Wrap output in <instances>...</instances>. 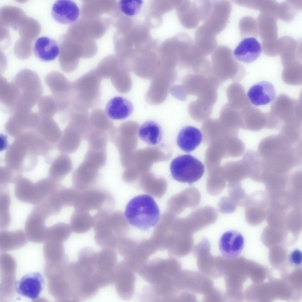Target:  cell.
I'll use <instances>...</instances> for the list:
<instances>
[{"instance_id":"1","label":"cell","mask_w":302,"mask_h":302,"mask_svg":"<svg viewBox=\"0 0 302 302\" xmlns=\"http://www.w3.org/2000/svg\"><path fill=\"white\" fill-rule=\"evenodd\" d=\"M124 214L130 224L143 230L154 227L160 217L157 204L153 198L147 194L132 198L126 206Z\"/></svg>"},{"instance_id":"2","label":"cell","mask_w":302,"mask_h":302,"mask_svg":"<svg viewBox=\"0 0 302 302\" xmlns=\"http://www.w3.org/2000/svg\"><path fill=\"white\" fill-rule=\"evenodd\" d=\"M12 82L17 86L19 93L14 111H31L43 92L39 76L30 70L23 69L16 75Z\"/></svg>"},{"instance_id":"3","label":"cell","mask_w":302,"mask_h":302,"mask_svg":"<svg viewBox=\"0 0 302 302\" xmlns=\"http://www.w3.org/2000/svg\"><path fill=\"white\" fill-rule=\"evenodd\" d=\"M60 184L48 177L34 183L22 177L14 183V194L20 202L35 206L43 201Z\"/></svg>"},{"instance_id":"4","label":"cell","mask_w":302,"mask_h":302,"mask_svg":"<svg viewBox=\"0 0 302 302\" xmlns=\"http://www.w3.org/2000/svg\"><path fill=\"white\" fill-rule=\"evenodd\" d=\"M102 79L96 69L78 78L72 83L74 98L88 109L94 108L100 102Z\"/></svg>"},{"instance_id":"5","label":"cell","mask_w":302,"mask_h":302,"mask_svg":"<svg viewBox=\"0 0 302 302\" xmlns=\"http://www.w3.org/2000/svg\"><path fill=\"white\" fill-rule=\"evenodd\" d=\"M181 267L180 262L174 257H156L149 260L137 273L145 281L152 285L165 277L174 276L180 271Z\"/></svg>"},{"instance_id":"6","label":"cell","mask_w":302,"mask_h":302,"mask_svg":"<svg viewBox=\"0 0 302 302\" xmlns=\"http://www.w3.org/2000/svg\"><path fill=\"white\" fill-rule=\"evenodd\" d=\"M170 169L175 180L191 184L201 178L205 168L199 160L190 155L186 154L174 159L171 163Z\"/></svg>"},{"instance_id":"7","label":"cell","mask_w":302,"mask_h":302,"mask_svg":"<svg viewBox=\"0 0 302 302\" xmlns=\"http://www.w3.org/2000/svg\"><path fill=\"white\" fill-rule=\"evenodd\" d=\"M113 197L108 191L96 187L79 191L73 206L75 210L88 212L112 211L114 206Z\"/></svg>"},{"instance_id":"8","label":"cell","mask_w":302,"mask_h":302,"mask_svg":"<svg viewBox=\"0 0 302 302\" xmlns=\"http://www.w3.org/2000/svg\"><path fill=\"white\" fill-rule=\"evenodd\" d=\"M7 166L22 172L31 171L36 166L37 155L17 138L9 146L4 155Z\"/></svg>"},{"instance_id":"9","label":"cell","mask_w":302,"mask_h":302,"mask_svg":"<svg viewBox=\"0 0 302 302\" xmlns=\"http://www.w3.org/2000/svg\"><path fill=\"white\" fill-rule=\"evenodd\" d=\"M117 260L114 249L103 248L96 253L94 277L102 288L114 283Z\"/></svg>"},{"instance_id":"10","label":"cell","mask_w":302,"mask_h":302,"mask_svg":"<svg viewBox=\"0 0 302 302\" xmlns=\"http://www.w3.org/2000/svg\"><path fill=\"white\" fill-rule=\"evenodd\" d=\"M231 10V4L229 1H212L211 11L203 24L216 36L226 27Z\"/></svg>"},{"instance_id":"11","label":"cell","mask_w":302,"mask_h":302,"mask_svg":"<svg viewBox=\"0 0 302 302\" xmlns=\"http://www.w3.org/2000/svg\"><path fill=\"white\" fill-rule=\"evenodd\" d=\"M232 53L229 47L220 45L212 53L211 71L218 80H225L231 76L235 67Z\"/></svg>"},{"instance_id":"12","label":"cell","mask_w":302,"mask_h":302,"mask_svg":"<svg viewBox=\"0 0 302 302\" xmlns=\"http://www.w3.org/2000/svg\"><path fill=\"white\" fill-rule=\"evenodd\" d=\"M134 272L123 259L116 266L114 283L117 293L122 299L127 301L133 297L136 277Z\"/></svg>"},{"instance_id":"13","label":"cell","mask_w":302,"mask_h":302,"mask_svg":"<svg viewBox=\"0 0 302 302\" xmlns=\"http://www.w3.org/2000/svg\"><path fill=\"white\" fill-rule=\"evenodd\" d=\"M109 211H98L94 216L93 230L94 239L101 248H111L115 249L119 238L114 232L108 220Z\"/></svg>"},{"instance_id":"14","label":"cell","mask_w":302,"mask_h":302,"mask_svg":"<svg viewBox=\"0 0 302 302\" xmlns=\"http://www.w3.org/2000/svg\"><path fill=\"white\" fill-rule=\"evenodd\" d=\"M40 118L38 113L31 111L14 113L6 122L5 131L8 135L15 138L25 132L35 130Z\"/></svg>"},{"instance_id":"15","label":"cell","mask_w":302,"mask_h":302,"mask_svg":"<svg viewBox=\"0 0 302 302\" xmlns=\"http://www.w3.org/2000/svg\"><path fill=\"white\" fill-rule=\"evenodd\" d=\"M99 170L93 165L83 160L73 171V186L80 191L96 187L99 177Z\"/></svg>"},{"instance_id":"16","label":"cell","mask_w":302,"mask_h":302,"mask_svg":"<svg viewBox=\"0 0 302 302\" xmlns=\"http://www.w3.org/2000/svg\"><path fill=\"white\" fill-rule=\"evenodd\" d=\"M45 82L51 95L55 99L68 101L73 98L75 93L72 83L60 73L53 71L49 73L45 77Z\"/></svg>"},{"instance_id":"17","label":"cell","mask_w":302,"mask_h":302,"mask_svg":"<svg viewBox=\"0 0 302 302\" xmlns=\"http://www.w3.org/2000/svg\"><path fill=\"white\" fill-rule=\"evenodd\" d=\"M49 217L38 206H34L25 222L26 234L33 240H39L47 237V227L45 222Z\"/></svg>"},{"instance_id":"18","label":"cell","mask_w":302,"mask_h":302,"mask_svg":"<svg viewBox=\"0 0 302 302\" xmlns=\"http://www.w3.org/2000/svg\"><path fill=\"white\" fill-rule=\"evenodd\" d=\"M42 274L38 272L27 273L15 284V289L19 295L32 300L37 298L42 292L45 285Z\"/></svg>"},{"instance_id":"19","label":"cell","mask_w":302,"mask_h":302,"mask_svg":"<svg viewBox=\"0 0 302 302\" xmlns=\"http://www.w3.org/2000/svg\"><path fill=\"white\" fill-rule=\"evenodd\" d=\"M175 8L179 21L185 28L194 29L201 21L198 0H178Z\"/></svg>"},{"instance_id":"20","label":"cell","mask_w":302,"mask_h":302,"mask_svg":"<svg viewBox=\"0 0 302 302\" xmlns=\"http://www.w3.org/2000/svg\"><path fill=\"white\" fill-rule=\"evenodd\" d=\"M242 234L235 230L224 233L221 237L219 245L220 252L226 259L232 260L237 257L241 253L244 246Z\"/></svg>"},{"instance_id":"21","label":"cell","mask_w":302,"mask_h":302,"mask_svg":"<svg viewBox=\"0 0 302 302\" xmlns=\"http://www.w3.org/2000/svg\"><path fill=\"white\" fill-rule=\"evenodd\" d=\"M294 146L278 134L262 139L258 145L257 152L262 158L266 161Z\"/></svg>"},{"instance_id":"22","label":"cell","mask_w":302,"mask_h":302,"mask_svg":"<svg viewBox=\"0 0 302 302\" xmlns=\"http://www.w3.org/2000/svg\"><path fill=\"white\" fill-rule=\"evenodd\" d=\"M217 213L213 208L207 206L192 212L186 219L187 232L194 233L213 223L217 218Z\"/></svg>"},{"instance_id":"23","label":"cell","mask_w":302,"mask_h":302,"mask_svg":"<svg viewBox=\"0 0 302 302\" xmlns=\"http://www.w3.org/2000/svg\"><path fill=\"white\" fill-rule=\"evenodd\" d=\"M52 15L57 22L63 24L75 22L80 14L79 8L74 1L69 0H59L53 4Z\"/></svg>"},{"instance_id":"24","label":"cell","mask_w":302,"mask_h":302,"mask_svg":"<svg viewBox=\"0 0 302 302\" xmlns=\"http://www.w3.org/2000/svg\"><path fill=\"white\" fill-rule=\"evenodd\" d=\"M276 96L274 86L266 81L259 82L252 85L247 94L251 103L256 106L269 104L275 99Z\"/></svg>"},{"instance_id":"25","label":"cell","mask_w":302,"mask_h":302,"mask_svg":"<svg viewBox=\"0 0 302 302\" xmlns=\"http://www.w3.org/2000/svg\"><path fill=\"white\" fill-rule=\"evenodd\" d=\"M261 51V45L257 40L253 37H248L240 42L235 49L233 54L238 60L249 63L256 60Z\"/></svg>"},{"instance_id":"26","label":"cell","mask_w":302,"mask_h":302,"mask_svg":"<svg viewBox=\"0 0 302 302\" xmlns=\"http://www.w3.org/2000/svg\"><path fill=\"white\" fill-rule=\"evenodd\" d=\"M17 137L38 156L46 157L55 147V145L45 141L35 130L25 132Z\"/></svg>"},{"instance_id":"27","label":"cell","mask_w":302,"mask_h":302,"mask_svg":"<svg viewBox=\"0 0 302 302\" xmlns=\"http://www.w3.org/2000/svg\"><path fill=\"white\" fill-rule=\"evenodd\" d=\"M82 139L79 132L69 122L57 144V149L61 154L68 155L72 154L78 149Z\"/></svg>"},{"instance_id":"28","label":"cell","mask_w":302,"mask_h":302,"mask_svg":"<svg viewBox=\"0 0 302 302\" xmlns=\"http://www.w3.org/2000/svg\"><path fill=\"white\" fill-rule=\"evenodd\" d=\"M243 160L247 167L249 177L255 181H262L269 168L266 162L258 152L251 150L247 151Z\"/></svg>"},{"instance_id":"29","label":"cell","mask_w":302,"mask_h":302,"mask_svg":"<svg viewBox=\"0 0 302 302\" xmlns=\"http://www.w3.org/2000/svg\"><path fill=\"white\" fill-rule=\"evenodd\" d=\"M19 93L16 85L9 82L4 77L0 78V101L4 111L12 114L14 111Z\"/></svg>"},{"instance_id":"30","label":"cell","mask_w":302,"mask_h":302,"mask_svg":"<svg viewBox=\"0 0 302 302\" xmlns=\"http://www.w3.org/2000/svg\"><path fill=\"white\" fill-rule=\"evenodd\" d=\"M35 56L40 60L45 62L55 60L60 53L57 42L47 37H41L35 42L33 49Z\"/></svg>"},{"instance_id":"31","label":"cell","mask_w":302,"mask_h":302,"mask_svg":"<svg viewBox=\"0 0 302 302\" xmlns=\"http://www.w3.org/2000/svg\"><path fill=\"white\" fill-rule=\"evenodd\" d=\"M133 109L131 102L121 96H116L111 99L107 103L105 112L111 119L119 120L128 117Z\"/></svg>"},{"instance_id":"32","label":"cell","mask_w":302,"mask_h":302,"mask_svg":"<svg viewBox=\"0 0 302 302\" xmlns=\"http://www.w3.org/2000/svg\"><path fill=\"white\" fill-rule=\"evenodd\" d=\"M202 134L198 128L192 126L183 128L177 138V143L183 151L190 152L195 149L201 143Z\"/></svg>"},{"instance_id":"33","label":"cell","mask_w":302,"mask_h":302,"mask_svg":"<svg viewBox=\"0 0 302 302\" xmlns=\"http://www.w3.org/2000/svg\"><path fill=\"white\" fill-rule=\"evenodd\" d=\"M73 167L72 161L69 155L60 153L51 161L48 177L60 183L71 172Z\"/></svg>"},{"instance_id":"34","label":"cell","mask_w":302,"mask_h":302,"mask_svg":"<svg viewBox=\"0 0 302 302\" xmlns=\"http://www.w3.org/2000/svg\"><path fill=\"white\" fill-rule=\"evenodd\" d=\"M40 116L35 130L48 143L54 145L57 144L62 133L58 125L52 118Z\"/></svg>"},{"instance_id":"35","label":"cell","mask_w":302,"mask_h":302,"mask_svg":"<svg viewBox=\"0 0 302 302\" xmlns=\"http://www.w3.org/2000/svg\"><path fill=\"white\" fill-rule=\"evenodd\" d=\"M93 216L88 212L75 210L71 216L70 226L72 232L83 234L93 227Z\"/></svg>"},{"instance_id":"36","label":"cell","mask_w":302,"mask_h":302,"mask_svg":"<svg viewBox=\"0 0 302 302\" xmlns=\"http://www.w3.org/2000/svg\"><path fill=\"white\" fill-rule=\"evenodd\" d=\"M138 134L142 140L151 145L159 143L162 137L160 127L152 121H147L141 125L138 129Z\"/></svg>"},{"instance_id":"37","label":"cell","mask_w":302,"mask_h":302,"mask_svg":"<svg viewBox=\"0 0 302 302\" xmlns=\"http://www.w3.org/2000/svg\"><path fill=\"white\" fill-rule=\"evenodd\" d=\"M89 119L94 129L108 132L114 127L111 120L101 108L93 109L89 113Z\"/></svg>"},{"instance_id":"38","label":"cell","mask_w":302,"mask_h":302,"mask_svg":"<svg viewBox=\"0 0 302 302\" xmlns=\"http://www.w3.org/2000/svg\"><path fill=\"white\" fill-rule=\"evenodd\" d=\"M11 202L9 193L3 190L0 194V228L2 230L7 229L11 223Z\"/></svg>"},{"instance_id":"39","label":"cell","mask_w":302,"mask_h":302,"mask_svg":"<svg viewBox=\"0 0 302 302\" xmlns=\"http://www.w3.org/2000/svg\"><path fill=\"white\" fill-rule=\"evenodd\" d=\"M161 76L158 71L157 74L154 76V79L151 83L150 88L148 93V96H162L164 99L165 98L167 95V90L170 86V84L172 81H170V78L167 79V77L165 78V74L164 77L162 76V74L161 70L160 71Z\"/></svg>"},{"instance_id":"40","label":"cell","mask_w":302,"mask_h":302,"mask_svg":"<svg viewBox=\"0 0 302 302\" xmlns=\"http://www.w3.org/2000/svg\"><path fill=\"white\" fill-rule=\"evenodd\" d=\"M112 85L119 93H125L130 90L131 81L128 71L121 67L110 79Z\"/></svg>"},{"instance_id":"41","label":"cell","mask_w":302,"mask_h":302,"mask_svg":"<svg viewBox=\"0 0 302 302\" xmlns=\"http://www.w3.org/2000/svg\"><path fill=\"white\" fill-rule=\"evenodd\" d=\"M38 113L42 116L52 118L58 113L57 104L52 96H46L40 98L38 102Z\"/></svg>"},{"instance_id":"42","label":"cell","mask_w":302,"mask_h":302,"mask_svg":"<svg viewBox=\"0 0 302 302\" xmlns=\"http://www.w3.org/2000/svg\"><path fill=\"white\" fill-rule=\"evenodd\" d=\"M109 139L107 132L94 129L87 140L88 148L106 151Z\"/></svg>"},{"instance_id":"43","label":"cell","mask_w":302,"mask_h":302,"mask_svg":"<svg viewBox=\"0 0 302 302\" xmlns=\"http://www.w3.org/2000/svg\"><path fill=\"white\" fill-rule=\"evenodd\" d=\"M72 232L70 225L59 222L47 227V237L60 241H65L69 237Z\"/></svg>"},{"instance_id":"44","label":"cell","mask_w":302,"mask_h":302,"mask_svg":"<svg viewBox=\"0 0 302 302\" xmlns=\"http://www.w3.org/2000/svg\"><path fill=\"white\" fill-rule=\"evenodd\" d=\"M22 177V172L12 169L7 165L0 168V185L2 188L10 183H15Z\"/></svg>"},{"instance_id":"45","label":"cell","mask_w":302,"mask_h":302,"mask_svg":"<svg viewBox=\"0 0 302 302\" xmlns=\"http://www.w3.org/2000/svg\"><path fill=\"white\" fill-rule=\"evenodd\" d=\"M107 158L106 151L88 148L84 160L93 165L99 170L105 165Z\"/></svg>"},{"instance_id":"46","label":"cell","mask_w":302,"mask_h":302,"mask_svg":"<svg viewBox=\"0 0 302 302\" xmlns=\"http://www.w3.org/2000/svg\"><path fill=\"white\" fill-rule=\"evenodd\" d=\"M301 127L290 124L282 126L279 134L286 139L292 145H295L300 141Z\"/></svg>"},{"instance_id":"47","label":"cell","mask_w":302,"mask_h":302,"mask_svg":"<svg viewBox=\"0 0 302 302\" xmlns=\"http://www.w3.org/2000/svg\"><path fill=\"white\" fill-rule=\"evenodd\" d=\"M143 4V1L140 0H121L118 3L121 11L128 17L137 14L141 9Z\"/></svg>"},{"instance_id":"48","label":"cell","mask_w":302,"mask_h":302,"mask_svg":"<svg viewBox=\"0 0 302 302\" xmlns=\"http://www.w3.org/2000/svg\"><path fill=\"white\" fill-rule=\"evenodd\" d=\"M121 67L116 61L107 60L100 63L96 70L102 79H111Z\"/></svg>"},{"instance_id":"49","label":"cell","mask_w":302,"mask_h":302,"mask_svg":"<svg viewBox=\"0 0 302 302\" xmlns=\"http://www.w3.org/2000/svg\"><path fill=\"white\" fill-rule=\"evenodd\" d=\"M218 206L220 212L223 213H229L235 211L236 204L229 197L224 196L221 198Z\"/></svg>"},{"instance_id":"50","label":"cell","mask_w":302,"mask_h":302,"mask_svg":"<svg viewBox=\"0 0 302 302\" xmlns=\"http://www.w3.org/2000/svg\"><path fill=\"white\" fill-rule=\"evenodd\" d=\"M289 260L291 263L295 265H301L302 262L301 251L298 249L294 250L290 254Z\"/></svg>"},{"instance_id":"51","label":"cell","mask_w":302,"mask_h":302,"mask_svg":"<svg viewBox=\"0 0 302 302\" xmlns=\"http://www.w3.org/2000/svg\"><path fill=\"white\" fill-rule=\"evenodd\" d=\"M0 151L6 150L9 147L7 137L4 134L0 135Z\"/></svg>"}]
</instances>
